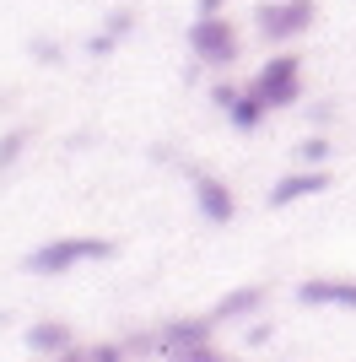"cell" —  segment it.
<instances>
[{
  "mask_svg": "<svg viewBox=\"0 0 356 362\" xmlns=\"http://www.w3.org/2000/svg\"><path fill=\"white\" fill-rule=\"evenodd\" d=\"M108 255H114L108 238H54V243L28 255V271L32 276H65L76 265H87V259H108Z\"/></svg>",
  "mask_w": 356,
  "mask_h": 362,
  "instance_id": "6da1fadb",
  "label": "cell"
},
{
  "mask_svg": "<svg viewBox=\"0 0 356 362\" xmlns=\"http://www.w3.org/2000/svg\"><path fill=\"white\" fill-rule=\"evenodd\" d=\"M254 92L265 98L270 108H286L302 98V60H292V54H275V60L259 71V81H254Z\"/></svg>",
  "mask_w": 356,
  "mask_h": 362,
  "instance_id": "7a4b0ae2",
  "label": "cell"
},
{
  "mask_svg": "<svg viewBox=\"0 0 356 362\" xmlns=\"http://www.w3.org/2000/svg\"><path fill=\"white\" fill-rule=\"evenodd\" d=\"M254 22H259V33H265L270 44L297 38V33H308V22H313V0H265Z\"/></svg>",
  "mask_w": 356,
  "mask_h": 362,
  "instance_id": "3957f363",
  "label": "cell"
},
{
  "mask_svg": "<svg viewBox=\"0 0 356 362\" xmlns=\"http://www.w3.org/2000/svg\"><path fill=\"white\" fill-rule=\"evenodd\" d=\"M189 49L206 65H232L237 60V33H232V22H222V16H200V22L189 28Z\"/></svg>",
  "mask_w": 356,
  "mask_h": 362,
  "instance_id": "277c9868",
  "label": "cell"
},
{
  "mask_svg": "<svg viewBox=\"0 0 356 362\" xmlns=\"http://www.w3.org/2000/svg\"><path fill=\"white\" fill-rule=\"evenodd\" d=\"M189 184H194V206H200L206 222H232V216H237V200H232V189H227L222 179H210V173L189 168Z\"/></svg>",
  "mask_w": 356,
  "mask_h": 362,
  "instance_id": "5b68a950",
  "label": "cell"
},
{
  "mask_svg": "<svg viewBox=\"0 0 356 362\" xmlns=\"http://www.w3.org/2000/svg\"><path fill=\"white\" fill-rule=\"evenodd\" d=\"M324 189H329V173H324V168H297V173H286V179L270 184V206H297V200L324 195Z\"/></svg>",
  "mask_w": 356,
  "mask_h": 362,
  "instance_id": "8992f818",
  "label": "cell"
},
{
  "mask_svg": "<svg viewBox=\"0 0 356 362\" xmlns=\"http://www.w3.org/2000/svg\"><path fill=\"white\" fill-rule=\"evenodd\" d=\"M297 303H308V308H356V281H302Z\"/></svg>",
  "mask_w": 356,
  "mask_h": 362,
  "instance_id": "52a82bcc",
  "label": "cell"
},
{
  "mask_svg": "<svg viewBox=\"0 0 356 362\" xmlns=\"http://www.w3.org/2000/svg\"><path fill=\"white\" fill-rule=\"evenodd\" d=\"M200 341H210V319H173V325H162V335H157V346L173 357V351L184 346H200Z\"/></svg>",
  "mask_w": 356,
  "mask_h": 362,
  "instance_id": "ba28073f",
  "label": "cell"
},
{
  "mask_svg": "<svg viewBox=\"0 0 356 362\" xmlns=\"http://www.w3.org/2000/svg\"><path fill=\"white\" fill-rule=\"evenodd\" d=\"M28 346L44 351V357H65V351H71V325H59V319L32 325V330H28Z\"/></svg>",
  "mask_w": 356,
  "mask_h": 362,
  "instance_id": "9c48e42d",
  "label": "cell"
},
{
  "mask_svg": "<svg viewBox=\"0 0 356 362\" xmlns=\"http://www.w3.org/2000/svg\"><path fill=\"white\" fill-rule=\"evenodd\" d=\"M259 303H265V287H237L210 308V319H243V314H254Z\"/></svg>",
  "mask_w": 356,
  "mask_h": 362,
  "instance_id": "30bf717a",
  "label": "cell"
},
{
  "mask_svg": "<svg viewBox=\"0 0 356 362\" xmlns=\"http://www.w3.org/2000/svg\"><path fill=\"white\" fill-rule=\"evenodd\" d=\"M265 98H259V92H243V98H237L232 108H227V119L237 124V130H259V119H265Z\"/></svg>",
  "mask_w": 356,
  "mask_h": 362,
  "instance_id": "8fae6325",
  "label": "cell"
},
{
  "mask_svg": "<svg viewBox=\"0 0 356 362\" xmlns=\"http://www.w3.org/2000/svg\"><path fill=\"white\" fill-rule=\"evenodd\" d=\"M130 22H135L130 11H114V16H108V33H92V38H87V49H92V54H108V49H114L119 38L130 33Z\"/></svg>",
  "mask_w": 356,
  "mask_h": 362,
  "instance_id": "7c38bea8",
  "label": "cell"
},
{
  "mask_svg": "<svg viewBox=\"0 0 356 362\" xmlns=\"http://www.w3.org/2000/svg\"><path fill=\"white\" fill-rule=\"evenodd\" d=\"M297 157H302V168H324V157H329V141H324V136H308L302 146H297Z\"/></svg>",
  "mask_w": 356,
  "mask_h": 362,
  "instance_id": "4fadbf2b",
  "label": "cell"
},
{
  "mask_svg": "<svg viewBox=\"0 0 356 362\" xmlns=\"http://www.w3.org/2000/svg\"><path fill=\"white\" fill-rule=\"evenodd\" d=\"M124 351H130V346H114V341H97V346L87 351V362H124Z\"/></svg>",
  "mask_w": 356,
  "mask_h": 362,
  "instance_id": "5bb4252c",
  "label": "cell"
},
{
  "mask_svg": "<svg viewBox=\"0 0 356 362\" xmlns=\"http://www.w3.org/2000/svg\"><path fill=\"white\" fill-rule=\"evenodd\" d=\"M173 362H222V357L210 351V341H200V346H184V351H173Z\"/></svg>",
  "mask_w": 356,
  "mask_h": 362,
  "instance_id": "9a60e30c",
  "label": "cell"
},
{
  "mask_svg": "<svg viewBox=\"0 0 356 362\" xmlns=\"http://www.w3.org/2000/svg\"><path fill=\"white\" fill-rule=\"evenodd\" d=\"M22 141H28L22 130H11V136H0V168H11V163H16V151H22Z\"/></svg>",
  "mask_w": 356,
  "mask_h": 362,
  "instance_id": "2e32d148",
  "label": "cell"
},
{
  "mask_svg": "<svg viewBox=\"0 0 356 362\" xmlns=\"http://www.w3.org/2000/svg\"><path fill=\"white\" fill-rule=\"evenodd\" d=\"M237 98H243V92H237V87H232V81H216V103H222V108H232V103H237Z\"/></svg>",
  "mask_w": 356,
  "mask_h": 362,
  "instance_id": "e0dca14e",
  "label": "cell"
},
{
  "mask_svg": "<svg viewBox=\"0 0 356 362\" xmlns=\"http://www.w3.org/2000/svg\"><path fill=\"white\" fill-rule=\"evenodd\" d=\"M222 11V0H200V16H216Z\"/></svg>",
  "mask_w": 356,
  "mask_h": 362,
  "instance_id": "ac0fdd59",
  "label": "cell"
},
{
  "mask_svg": "<svg viewBox=\"0 0 356 362\" xmlns=\"http://www.w3.org/2000/svg\"><path fill=\"white\" fill-rule=\"evenodd\" d=\"M44 362H87V357H71V351H65V357H44Z\"/></svg>",
  "mask_w": 356,
  "mask_h": 362,
  "instance_id": "d6986e66",
  "label": "cell"
}]
</instances>
